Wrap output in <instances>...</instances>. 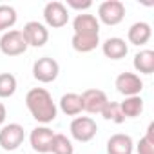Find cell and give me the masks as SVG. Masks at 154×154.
Instances as JSON below:
<instances>
[{"label":"cell","mask_w":154,"mask_h":154,"mask_svg":"<svg viewBox=\"0 0 154 154\" xmlns=\"http://www.w3.org/2000/svg\"><path fill=\"white\" fill-rule=\"evenodd\" d=\"M26 107L31 112V116L42 125L54 122L56 114H58V107H56L51 93L44 87H35L26 94Z\"/></svg>","instance_id":"obj_1"},{"label":"cell","mask_w":154,"mask_h":154,"mask_svg":"<svg viewBox=\"0 0 154 154\" xmlns=\"http://www.w3.org/2000/svg\"><path fill=\"white\" fill-rule=\"evenodd\" d=\"M27 42L20 29H9L0 36V51L6 56H18L27 51Z\"/></svg>","instance_id":"obj_2"},{"label":"cell","mask_w":154,"mask_h":154,"mask_svg":"<svg viewBox=\"0 0 154 154\" xmlns=\"http://www.w3.org/2000/svg\"><path fill=\"white\" fill-rule=\"evenodd\" d=\"M71 136L76 140V141H80V143H87L91 141L96 132H98V125L96 122L91 118V116H76L72 122H71Z\"/></svg>","instance_id":"obj_3"},{"label":"cell","mask_w":154,"mask_h":154,"mask_svg":"<svg viewBox=\"0 0 154 154\" xmlns=\"http://www.w3.org/2000/svg\"><path fill=\"white\" fill-rule=\"evenodd\" d=\"M125 18V4L120 0H105L98 6V22L105 26H118Z\"/></svg>","instance_id":"obj_4"},{"label":"cell","mask_w":154,"mask_h":154,"mask_svg":"<svg viewBox=\"0 0 154 154\" xmlns=\"http://www.w3.org/2000/svg\"><path fill=\"white\" fill-rule=\"evenodd\" d=\"M58 74H60V65L51 56H42L33 63V76H35V80L42 84L54 82L58 78Z\"/></svg>","instance_id":"obj_5"},{"label":"cell","mask_w":154,"mask_h":154,"mask_svg":"<svg viewBox=\"0 0 154 154\" xmlns=\"http://www.w3.org/2000/svg\"><path fill=\"white\" fill-rule=\"evenodd\" d=\"M26 138V131L20 123H8L0 129V147L8 152L17 150Z\"/></svg>","instance_id":"obj_6"},{"label":"cell","mask_w":154,"mask_h":154,"mask_svg":"<svg viewBox=\"0 0 154 154\" xmlns=\"http://www.w3.org/2000/svg\"><path fill=\"white\" fill-rule=\"evenodd\" d=\"M44 20L53 29H60V27L67 26V22H69V11H67L65 4L58 2V0L47 2L45 8H44Z\"/></svg>","instance_id":"obj_7"},{"label":"cell","mask_w":154,"mask_h":154,"mask_svg":"<svg viewBox=\"0 0 154 154\" xmlns=\"http://www.w3.org/2000/svg\"><path fill=\"white\" fill-rule=\"evenodd\" d=\"M116 91L120 94H123L125 98L127 96H140V93L143 91V80L140 78V74L136 72H120L116 76Z\"/></svg>","instance_id":"obj_8"},{"label":"cell","mask_w":154,"mask_h":154,"mask_svg":"<svg viewBox=\"0 0 154 154\" xmlns=\"http://www.w3.org/2000/svg\"><path fill=\"white\" fill-rule=\"evenodd\" d=\"M53 138H54V132L53 129H49L47 125H38L31 131L29 134V143L33 147L35 152L38 154H47L51 152V145H53Z\"/></svg>","instance_id":"obj_9"},{"label":"cell","mask_w":154,"mask_h":154,"mask_svg":"<svg viewBox=\"0 0 154 154\" xmlns=\"http://www.w3.org/2000/svg\"><path fill=\"white\" fill-rule=\"evenodd\" d=\"M22 35H24L29 47H44L47 44V40H49L47 27L44 24H40V22H35V20H31V22H27L24 26Z\"/></svg>","instance_id":"obj_10"},{"label":"cell","mask_w":154,"mask_h":154,"mask_svg":"<svg viewBox=\"0 0 154 154\" xmlns=\"http://www.w3.org/2000/svg\"><path fill=\"white\" fill-rule=\"evenodd\" d=\"M82 103H84V111H87L89 114H100L102 109L107 105L109 98L102 89H87L82 94Z\"/></svg>","instance_id":"obj_11"},{"label":"cell","mask_w":154,"mask_h":154,"mask_svg":"<svg viewBox=\"0 0 154 154\" xmlns=\"http://www.w3.org/2000/svg\"><path fill=\"white\" fill-rule=\"evenodd\" d=\"M74 35H100V22L94 15L80 13L72 20Z\"/></svg>","instance_id":"obj_12"},{"label":"cell","mask_w":154,"mask_h":154,"mask_svg":"<svg viewBox=\"0 0 154 154\" xmlns=\"http://www.w3.org/2000/svg\"><path fill=\"white\" fill-rule=\"evenodd\" d=\"M132 152H134V141L129 134L118 132L107 140V154H132Z\"/></svg>","instance_id":"obj_13"},{"label":"cell","mask_w":154,"mask_h":154,"mask_svg":"<svg viewBox=\"0 0 154 154\" xmlns=\"http://www.w3.org/2000/svg\"><path fill=\"white\" fill-rule=\"evenodd\" d=\"M102 51L107 58L111 60H122L127 56L129 53V45L123 38L120 36H112V38H107L103 44H102Z\"/></svg>","instance_id":"obj_14"},{"label":"cell","mask_w":154,"mask_h":154,"mask_svg":"<svg viewBox=\"0 0 154 154\" xmlns=\"http://www.w3.org/2000/svg\"><path fill=\"white\" fill-rule=\"evenodd\" d=\"M152 36V29H150V24L147 22H134L129 31H127V38L132 45H145Z\"/></svg>","instance_id":"obj_15"},{"label":"cell","mask_w":154,"mask_h":154,"mask_svg":"<svg viewBox=\"0 0 154 154\" xmlns=\"http://www.w3.org/2000/svg\"><path fill=\"white\" fill-rule=\"evenodd\" d=\"M60 111L67 116H78L84 111L82 96L76 93H67L60 98Z\"/></svg>","instance_id":"obj_16"},{"label":"cell","mask_w":154,"mask_h":154,"mask_svg":"<svg viewBox=\"0 0 154 154\" xmlns=\"http://www.w3.org/2000/svg\"><path fill=\"white\" fill-rule=\"evenodd\" d=\"M71 45L76 53H91L100 45V35H72Z\"/></svg>","instance_id":"obj_17"},{"label":"cell","mask_w":154,"mask_h":154,"mask_svg":"<svg viewBox=\"0 0 154 154\" xmlns=\"http://www.w3.org/2000/svg\"><path fill=\"white\" fill-rule=\"evenodd\" d=\"M132 65L141 74H152L154 72V51L143 49V51L136 53L134 60H132Z\"/></svg>","instance_id":"obj_18"},{"label":"cell","mask_w":154,"mask_h":154,"mask_svg":"<svg viewBox=\"0 0 154 154\" xmlns=\"http://www.w3.org/2000/svg\"><path fill=\"white\" fill-rule=\"evenodd\" d=\"M123 118H138L143 112V98L141 96H127L120 103Z\"/></svg>","instance_id":"obj_19"},{"label":"cell","mask_w":154,"mask_h":154,"mask_svg":"<svg viewBox=\"0 0 154 154\" xmlns=\"http://www.w3.org/2000/svg\"><path fill=\"white\" fill-rule=\"evenodd\" d=\"M17 18H18L17 17V9L13 6H6V4L0 6V33L9 31L17 24Z\"/></svg>","instance_id":"obj_20"},{"label":"cell","mask_w":154,"mask_h":154,"mask_svg":"<svg viewBox=\"0 0 154 154\" xmlns=\"http://www.w3.org/2000/svg\"><path fill=\"white\" fill-rule=\"evenodd\" d=\"M136 152L138 154H154V122L149 123L147 132L140 141L136 143Z\"/></svg>","instance_id":"obj_21"},{"label":"cell","mask_w":154,"mask_h":154,"mask_svg":"<svg viewBox=\"0 0 154 154\" xmlns=\"http://www.w3.org/2000/svg\"><path fill=\"white\" fill-rule=\"evenodd\" d=\"M17 93V78L11 72H0V98H11Z\"/></svg>","instance_id":"obj_22"},{"label":"cell","mask_w":154,"mask_h":154,"mask_svg":"<svg viewBox=\"0 0 154 154\" xmlns=\"http://www.w3.org/2000/svg\"><path fill=\"white\" fill-rule=\"evenodd\" d=\"M51 152L53 154H74V147L65 134H54Z\"/></svg>","instance_id":"obj_23"},{"label":"cell","mask_w":154,"mask_h":154,"mask_svg":"<svg viewBox=\"0 0 154 154\" xmlns=\"http://www.w3.org/2000/svg\"><path fill=\"white\" fill-rule=\"evenodd\" d=\"M100 114L103 116V120L112 122V123H123V122H125V118H123V114H122V109H120V103H118V102H107V105L102 109Z\"/></svg>","instance_id":"obj_24"},{"label":"cell","mask_w":154,"mask_h":154,"mask_svg":"<svg viewBox=\"0 0 154 154\" xmlns=\"http://www.w3.org/2000/svg\"><path fill=\"white\" fill-rule=\"evenodd\" d=\"M65 8H71V9H76V11H87L93 8V2L91 0H67V6Z\"/></svg>","instance_id":"obj_25"},{"label":"cell","mask_w":154,"mask_h":154,"mask_svg":"<svg viewBox=\"0 0 154 154\" xmlns=\"http://www.w3.org/2000/svg\"><path fill=\"white\" fill-rule=\"evenodd\" d=\"M6 116H8V111H6V105L0 102V127L4 125V122H6Z\"/></svg>","instance_id":"obj_26"}]
</instances>
